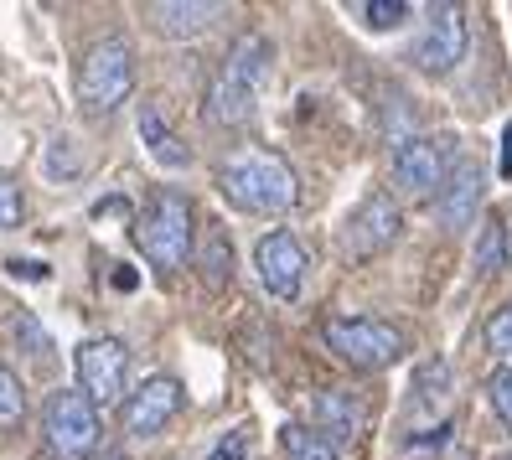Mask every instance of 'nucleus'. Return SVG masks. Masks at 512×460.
I'll list each match as a JSON object with an SVG mask.
<instances>
[{
  "mask_svg": "<svg viewBox=\"0 0 512 460\" xmlns=\"http://www.w3.org/2000/svg\"><path fill=\"white\" fill-rule=\"evenodd\" d=\"M218 187L233 207L264 212V218H280V212H290L295 197H300V181H295L290 161L275 156V150H264V145H238L218 166Z\"/></svg>",
  "mask_w": 512,
  "mask_h": 460,
  "instance_id": "nucleus-1",
  "label": "nucleus"
},
{
  "mask_svg": "<svg viewBox=\"0 0 512 460\" xmlns=\"http://www.w3.org/2000/svg\"><path fill=\"white\" fill-rule=\"evenodd\" d=\"M269 78V42L259 32L238 37L223 57L218 78L207 83V99H202V119L207 125H223V130H238L254 119V104H259V88Z\"/></svg>",
  "mask_w": 512,
  "mask_h": 460,
  "instance_id": "nucleus-2",
  "label": "nucleus"
},
{
  "mask_svg": "<svg viewBox=\"0 0 512 460\" xmlns=\"http://www.w3.org/2000/svg\"><path fill=\"white\" fill-rule=\"evenodd\" d=\"M192 238H197V228H192V202H187L182 192H156V197L145 202L140 223H135V243H140V254L156 264L161 274L182 269V264L192 259Z\"/></svg>",
  "mask_w": 512,
  "mask_h": 460,
  "instance_id": "nucleus-3",
  "label": "nucleus"
},
{
  "mask_svg": "<svg viewBox=\"0 0 512 460\" xmlns=\"http://www.w3.org/2000/svg\"><path fill=\"white\" fill-rule=\"evenodd\" d=\"M135 88V52L125 37H99L83 52L78 68V109L83 114H109L130 99Z\"/></svg>",
  "mask_w": 512,
  "mask_h": 460,
  "instance_id": "nucleus-4",
  "label": "nucleus"
},
{
  "mask_svg": "<svg viewBox=\"0 0 512 460\" xmlns=\"http://www.w3.org/2000/svg\"><path fill=\"white\" fill-rule=\"evenodd\" d=\"M321 336L342 362L363 367V373H378V367L404 357V331L388 326V321H373V316H337V321L321 326Z\"/></svg>",
  "mask_w": 512,
  "mask_h": 460,
  "instance_id": "nucleus-5",
  "label": "nucleus"
},
{
  "mask_svg": "<svg viewBox=\"0 0 512 460\" xmlns=\"http://www.w3.org/2000/svg\"><path fill=\"white\" fill-rule=\"evenodd\" d=\"M99 409L88 404L78 388H57L47 398V414H42V435L52 460H88L99 450Z\"/></svg>",
  "mask_w": 512,
  "mask_h": 460,
  "instance_id": "nucleus-6",
  "label": "nucleus"
},
{
  "mask_svg": "<svg viewBox=\"0 0 512 460\" xmlns=\"http://www.w3.org/2000/svg\"><path fill=\"white\" fill-rule=\"evenodd\" d=\"M73 373H78V393L88 404H114L125 393V378H130V347L119 336H94L73 352Z\"/></svg>",
  "mask_w": 512,
  "mask_h": 460,
  "instance_id": "nucleus-7",
  "label": "nucleus"
},
{
  "mask_svg": "<svg viewBox=\"0 0 512 460\" xmlns=\"http://www.w3.org/2000/svg\"><path fill=\"white\" fill-rule=\"evenodd\" d=\"M466 57V11L461 6H430L425 11V32L414 37L409 63L419 73H450Z\"/></svg>",
  "mask_w": 512,
  "mask_h": 460,
  "instance_id": "nucleus-8",
  "label": "nucleus"
},
{
  "mask_svg": "<svg viewBox=\"0 0 512 460\" xmlns=\"http://www.w3.org/2000/svg\"><path fill=\"white\" fill-rule=\"evenodd\" d=\"M450 176V135H414L394 150V181L409 197H440Z\"/></svg>",
  "mask_w": 512,
  "mask_h": 460,
  "instance_id": "nucleus-9",
  "label": "nucleus"
},
{
  "mask_svg": "<svg viewBox=\"0 0 512 460\" xmlns=\"http://www.w3.org/2000/svg\"><path fill=\"white\" fill-rule=\"evenodd\" d=\"M399 228H404V218H399L394 197L373 192V197H363V207L347 218V228H342V254H347L352 264H357V259H373V254H383L388 243L399 238Z\"/></svg>",
  "mask_w": 512,
  "mask_h": 460,
  "instance_id": "nucleus-10",
  "label": "nucleus"
},
{
  "mask_svg": "<svg viewBox=\"0 0 512 460\" xmlns=\"http://www.w3.org/2000/svg\"><path fill=\"white\" fill-rule=\"evenodd\" d=\"M254 269H259L264 290L275 295V300H295V295H300V280H306V249H300V238H295V233L275 228V233H264V238H259Z\"/></svg>",
  "mask_w": 512,
  "mask_h": 460,
  "instance_id": "nucleus-11",
  "label": "nucleus"
},
{
  "mask_svg": "<svg viewBox=\"0 0 512 460\" xmlns=\"http://www.w3.org/2000/svg\"><path fill=\"white\" fill-rule=\"evenodd\" d=\"M182 409V383L176 378H150V383H140L130 398H125V429L130 435H161L166 429V419Z\"/></svg>",
  "mask_w": 512,
  "mask_h": 460,
  "instance_id": "nucleus-12",
  "label": "nucleus"
},
{
  "mask_svg": "<svg viewBox=\"0 0 512 460\" xmlns=\"http://www.w3.org/2000/svg\"><path fill=\"white\" fill-rule=\"evenodd\" d=\"M481 192H487V171H481L476 161H461V166H450L445 176V187L435 197V212H440V223L456 233L476 218V207H481Z\"/></svg>",
  "mask_w": 512,
  "mask_h": 460,
  "instance_id": "nucleus-13",
  "label": "nucleus"
},
{
  "mask_svg": "<svg viewBox=\"0 0 512 460\" xmlns=\"http://www.w3.org/2000/svg\"><path fill=\"white\" fill-rule=\"evenodd\" d=\"M311 414H316V435H326V440H357L368 424L363 398H352L342 388H321L311 398Z\"/></svg>",
  "mask_w": 512,
  "mask_h": 460,
  "instance_id": "nucleus-14",
  "label": "nucleus"
},
{
  "mask_svg": "<svg viewBox=\"0 0 512 460\" xmlns=\"http://www.w3.org/2000/svg\"><path fill=\"white\" fill-rule=\"evenodd\" d=\"M145 16H150V26H156L161 37H202L207 26H213L218 16H223V6L218 0H161V6H145Z\"/></svg>",
  "mask_w": 512,
  "mask_h": 460,
  "instance_id": "nucleus-15",
  "label": "nucleus"
},
{
  "mask_svg": "<svg viewBox=\"0 0 512 460\" xmlns=\"http://www.w3.org/2000/svg\"><path fill=\"white\" fill-rule=\"evenodd\" d=\"M140 140H145V150H150V161H156V166H171V171H187L192 166V150L171 135L161 109H150V104L140 109Z\"/></svg>",
  "mask_w": 512,
  "mask_h": 460,
  "instance_id": "nucleus-16",
  "label": "nucleus"
},
{
  "mask_svg": "<svg viewBox=\"0 0 512 460\" xmlns=\"http://www.w3.org/2000/svg\"><path fill=\"white\" fill-rule=\"evenodd\" d=\"M197 269H202L207 290H223V285L233 280V243H228V233H223L218 223L207 228V238H202V249H197Z\"/></svg>",
  "mask_w": 512,
  "mask_h": 460,
  "instance_id": "nucleus-17",
  "label": "nucleus"
},
{
  "mask_svg": "<svg viewBox=\"0 0 512 460\" xmlns=\"http://www.w3.org/2000/svg\"><path fill=\"white\" fill-rule=\"evenodd\" d=\"M280 445H285L290 460H342L337 445H331L326 435H316V429H306V424H285L280 429Z\"/></svg>",
  "mask_w": 512,
  "mask_h": 460,
  "instance_id": "nucleus-18",
  "label": "nucleus"
},
{
  "mask_svg": "<svg viewBox=\"0 0 512 460\" xmlns=\"http://www.w3.org/2000/svg\"><path fill=\"white\" fill-rule=\"evenodd\" d=\"M497 269H507V223L492 218L476 243V274H497Z\"/></svg>",
  "mask_w": 512,
  "mask_h": 460,
  "instance_id": "nucleus-19",
  "label": "nucleus"
},
{
  "mask_svg": "<svg viewBox=\"0 0 512 460\" xmlns=\"http://www.w3.org/2000/svg\"><path fill=\"white\" fill-rule=\"evenodd\" d=\"M21 419H26V393H21L11 367L0 362V429H16Z\"/></svg>",
  "mask_w": 512,
  "mask_h": 460,
  "instance_id": "nucleus-20",
  "label": "nucleus"
},
{
  "mask_svg": "<svg viewBox=\"0 0 512 460\" xmlns=\"http://www.w3.org/2000/svg\"><path fill=\"white\" fill-rule=\"evenodd\" d=\"M6 331H11L16 342H21V352H26V357H47V352H52L47 331H42V326H37L32 316H26V311H16V316L6 321Z\"/></svg>",
  "mask_w": 512,
  "mask_h": 460,
  "instance_id": "nucleus-21",
  "label": "nucleus"
},
{
  "mask_svg": "<svg viewBox=\"0 0 512 460\" xmlns=\"http://www.w3.org/2000/svg\"><path fill=\"white\" fill-rule=\"evenodd\" d=\"M83 161H88L83 150H73V140H68V135H57V140H52V150H47V176H52V181H68L73 171H83Z\"/></svg>",
  "mask_w": 512,
  "mask_h": 460,
  "instance_id": "nucleus-22",
  "label": "nucleus"
},
{
  "mask_svg": "<svg viewBox=\"0 0 512 460\" xmlns=\"http://www.w3.org/2000/svg\"><path fill=\"white\" fill-rule=\"evenodd\" d=\"M357 11H363V21L373 26V32H394V26H404V16H409L404 0H368V6H357Z\"/></svg>",
  "mask_w": 512,
  "mask_h": 460,
  "instance_id": "nucleus-23",
  "label": "nucleus"
},
{
  "mask_svg": "<svg viewBox=\"0 0 512 460\" xmlns=\"http://www.w3.org/2000/svg\"><path fill=\"white\" fill-rule=\"evenodd\" d=\"M487 398H492L497 419L512 429V362H507V367H497V373L487 378Z\"/></svg>",
  "mask_w": 512,
  "mask_h": 460,
  "instance_id": "nucleus-24",
  "label": "nucleus"
},
{
  "mask_svg": "<svg viewBox=\"0 0 512 460\" xmlns=\"http://www.w3.org/2000/svg\"><path fill=\"white\" fill-rule=\"evenodd\" d=\"M487 347L512 362V300L502 305V311H492V321H487Z\"/></svg>",
  "mask_w": 512,
  "mask_h": 460,
  "instance_id": "nucleus-25",
  "label": "nucleus"
},
{
  "mask_svg": "<svg viewBox=\"0 0 512 460\" xmlns=\"http://www.w3.org/2000/svg\"><path fill=\"white\" fill-rule=\"evenodd\" d=\"M249 445H254L249 424H238V429H228L213 450H207V460H249Z\"/></svg>",
  "mask_w": 512,
  "mask_h": 460,
  "instance_id": "nucleus-26",
  "label": "nucleus"
},
{
  "mask_svg": "<svg viewBox=\"0 0 512 460\" xmlns=\"http://www.w3.org/2000/svg\"><path fill=\"white\" fill-rule=\"evenodd\" d=\"M21 218H26V207H21V192H16V181H6V176H0V233L21 228Z\"/></svg>",
  "mask_w": 512,
  "mask_h": 460,
  "instance_id": "nucleus-27",
  "label": "nucleus"
},
{
  "mask_svg": "<svg viewBox=\"0 0 512 460\" xmlns=\"http://www.w3.org/2000/svg\"><path fill=\"white\" fill-rule=\"evenodd\" d=\"M6 269L16 274V280H47V274H52V269H47V264H37V259H11Z\"/></svg>",
  "mask_w": 512,
  "mask_h": 460,
  "instance_id": "nucleus-28",
  "label": "nucleus"
},
{
  "mask_svg": "<svg viewBox=\"0 0 512 460\" xmlns=\"http://www.w3.org/2000/svg\"><path fill=\"white\" fill-rule=\"evenodd\" d=\"M497 171L512 176V119H507V130H502V156H497Z\"/></svg>",
  "mask_w": 512,
  "mask_h": 460,
  "instance_id": "nucleus-29",
  "label": "nucleus"
},
{
  "mask_svg": "<svg viewBox=\"0 0 512 460\" xmlns=\"http://www.w3.org/2000/svg\"><path fill=\"white\" fill-rule=\"evenodd\" d=\"M135 285H140V274H135L130 264H119V269H114V290H135Z\"/></svg>",
  "mask_w": 512,
  "mask_h": 460,
  "instance_id": "nucleus-30",
  "label": "nucleus"
},
{
  "mask_svg": "<svg viewBox=\"0 0 512 460\" xmlns=\"http://www.w3.org/2000/svg\"><path fill=\"white\" fill-rule=\"evenodd\" d=\"M507 269H512V233H507Z\"/></svg>",
  "mask_w": 512,
  "mask_h": 460,
  "instance_id": "nucleus-31",
  "label": "nucleus"
}]
</instances>
